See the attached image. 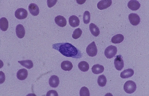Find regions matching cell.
Returning <instances> with one entry per match:
<instances>
[{
    "mask_svg": "<svg viewBox=\"0 0 149 96\" xmlns=\"http://www.w3.org/2000/svg\"><path fill=\"white\" fill-rule=\"evenodd\" d=\"M0 74H1V84H3L5 81V79H6V77H5V75L3 72L1 71L0 72Z\"/></svg>",
    "mask_w": 149,
    "mask_h": 96,
    "instance_id": "30",
    "label": "cell"
},
{
    "mask_svg": "<svg viewBox=\"0 0 149 96\" xmlns=\"http://www.w3.org/2000/svg\"><path fill=\"white\" fill-rule=\"evenodd\" d=\"M140 3L137 1L136 0H132L130 1L127 4V6L128 8L132 11H136L140 8Z\"/></svg>",
    "mask_w": 149,
    "mask_h": 96,
    "instance_id": "11",
    "label": "cell"
},
{
    "mask_svg": "<svg viewBox=\"0 0 149 96\" xmlns=\"http://www.w3.org/2000/svg\"><path fill=\"white\" fill-rule=\"evenodd\" d=\"M29 12L33 16H38L39 13V8L37 5L34 3H31L28 6Z\"/></svg>",
    "mask_w": 149,
    "mask_h": 96,
    "instance_id": "9",
    "label": "cell"
},
{
    "mask_svg": "<svg viewBox=\"0 0 149 96\" xmlns=\"http://www.w3.org/2000/svg\"><path fill=\"white\" fill-rule=\"evenodd\" d=\"M0 28L2 31H6L8 28V22L6 18H1L0 19Z\"/></svg>",
    "mask_w": 149,
    "mask_h": 96,
    "instance_id": "20",
    "label": "cell"
},
{
    "mask_svg": "<svg viewBox=\"0 0 149 96\" xmlns=\"http://www.w3.org/2000/svg\"><path fill=\"white\" fill-rule=\"evenodd\" d=\"M79 94L80 96H90V92L89 89L85 86L82 87L80 89L79 91Z\"/></svg>",
    "mask_w": 149,
    "mask_h": 96,
    "instance_id": "27",
    "label": "cell"
},
{
    "mask_svg": "<svg viewBox=\"0 0 149 96\" xmlns=\"http://www.w3.org/2000/svg\"><path fill=\"white\" fill-rule=\"evenodd\" d=\"M137 86L136 83L132 80L127 81L124 86V91L128 94H131L136 91Z\"/></svg>",
    "mask_w": 149,
    "mask_h": 96,
    "instance_id": "2",
    "label": "cell"
},
{
    "mask_svg": "<svg viewBox=\"0 0 149 96\" xmlns=\"http://www.w3.org/2000/svg\"><path fill=\"white\" fill-rule=\"evenodd\" d=\"M28 12L26 9L19 8L16 10L15 16L16 18L19 19H24L27 17Z\"/></svg>",
    "mask_w": 149,
    "mask_h": 96,
    "instance_id": "5",
    "label": "cell"
},
{
    "mask_svg": "<svg viewBox=\"0 0 149 96\" xmlns=\"http://www.w3.org/2000/svg\"><path fill=\"white\" fill-rule=\"evenodd\" d=\"M69 23L70 26H72V27H76L79 25L80 21L78 17L73 15L69 17Z\"/></svg>",
    "mask_w": 149,
    "mask_h": 96,
    "instance_id": "14",
    "label": "cell"
},
{
    "mask_svg": "<svg viewBox=\"0 0 149 96\" xmlns=\"http://www.w3.org/2000/svg\"><path fill=\"white\" fill-rule=\"evenodd\" d=\"M89 29L91 32V34L93 35L94 36L97 37L100 34V30H99V28L93 23H91L89 25Z\"/></svg>",
    "mask_w": 149,
    "mask_h": 96,
    "instance_id": "17",
    "label": "cell"
},
{
    "mask_svg": "<svg viewBox=\"0 0 149 96\" xmlns=\"http://www.w3.org/2000/svg\"><path fill=\"white\" fill-rule=\"evenodd\" d=\"M128 19L131 24L134 26L138 25L141 21L140 17L136 13L130 14L128 16Z\"/></svg>",
    "mask_w": 149,
    "mask_h": 96,
    "instance_id": "6",
    "label": "cell"
},
{
    "mask_svg": "<svg viewBox=\"0 0 149 96\" xmlns=\"http://www.w3.org/2000/svg\"><path fill=\"white\" fill-rule=\"evenodd\" d=\"M86 52L87 54L90 57H93L97 54V49L95 41L92 42L86 47Z\"/></svg>",
    "mask_w": 149,
    "mask_h": 96,
    "instance_id": "4",
    "label": "cell"
},
{
    "mask_svg": "<svg viewBox=\"0 0 149 96\" xmlns=\"http://www.w3.org/2000/svg\"><path fill=\"white\" fill-rule=\"evenodd\" d=\"M82 31L80 28H77L74 31L72 35V37L73 39H77L82 35Z\"/></svg>",
    "mask_w": 149,
    "mask_h": 96,
    "instance_id": "26",
    "label": "cell"
},
{
    "mask_svg": "<svg viewBox=\"0 0 149 96\" xmlns=\"http://www.w3.org/2000/svg\"><path fill=\"white\" fill-rule=\"evenodd\" d=\"M47 96H58V94L57 92L54 90H51L49 91L47 94Z\"/></svg>",
    "mask_w": 149,
    "mask_h": 96,
    "instance_id": "28",
    "label": "cell"
},
{
    "mask_svg": "<svg viewBox=\"0 0 149 96\" xmlns=\"http://www.w3.org/2000/svg\"><path fill=\"white\" fill-rule=\"evenodd\" d=\"M112 4L111 0H103L98 2L97 7L99 10H104L109 8Z\"/></svg>",
    "mask_w": 149,
    "mask_h": 96,
    "instance_id": "8",
    "label": "cell"
},
{
    "mask_svg": "<svg viewBox=\"0 0 149 96\" xmlns=\"http://www.w3.org/2000/svg\"><path fill=\"white\" fill-rule=\"evenodd\" d=\"M61 69L64 71H70L73 68V64L70 61H63L61 64Z\"/></svg>",
    "mask_w": 149,
    "mask_h": 96,
    "instance_id": "19",
    "label": "cell"
},
{
    "mask_svg": "<svg viewBox=\"0 0 149 96\" xmlns=\"http://www.w3.org/2000/svg\"><path fill=\"white\" fill-rule=\"evenodd\" d=\"M124 40V36L121 34H118L114 36L111 39L112 43L115 44H120L123 42Z\"/></svg>",
    "mask_w": 149,
    "mask_h": 96,
    "instance_id": "21",
    "label": "cell"
},
{
    "mask_svg": "<svg viewBox=\"0 0 149 96\" xmlns=\"http://www.w3.org/2000/svg\"><path fill=\"white\" fill-rule=\"evenodd\" d=\"M107 80L106 76L104 75H102L98 76L97 79V84L99 86L104 87L107 84Z\"/></svg>",
    "mask_w": 149,
    "mask_h": 96,
    "instance_id": "24",
    "label": "cell"
},
{
    "mask_svg": "<svg viewBox=\"0 0 149 96\" xmlns=\"http://www.w3.org/2000/svg\"><path fill=\"white\" fill-rule=\"evenodd\" d=\"M18 62L22 66L27 68L28 69H31L34 66L33 62L31 60H23V61H18Z\"/></svg>",
    "mask_w": 149,
    "mask_h": 96,
    "instance_id": "22",
    "label": "cell"
},
{
    "mask_svg": "<svg viewBox=\"0 0 149 96\" xmlns=\"http://www.w3.org/2000/svg\"><path fill=\"white\" fill-rule=\"evenodd\" d=\"M49 83L51 87L56 88L59 86L60 80L58 76L56 75H53L49 78Z\"/></svg>",
    "mask_w": 149,
    "mask_h": 96,
    "instance_id": "12",
    "label": "cell"
},
{
    "mask_svg": "<svg viewBox=\"0 0 149 96\" xmlns=\"http://www.w3.org/2000/svg\"><path fill=\"white\" fill-rule=\"evenodd\" d=\"M78 68L82 72H85L88 71L90 68L89 64L85 61H81L79 63Z\"/></svg>",
    "mask_w": 149,
    "mask_h": 96,
    "instance_id": "23",
    "label": "cell"
},
{
    "mask_svg": "<svg viewBox=\"0 0 149 96\" xmlns=\"http://www.w3.org/2000/svg\"><path fill=\"white\" fill-rule=\"evenodd\" d=\"M57 1L55 0V1H51V0H48L47 1V3L48 6L49 8H52V7L54 6L56 4L57 2Z\"/></svg>",
    "mask_w": 149,
    "mask_h": 96,
    "instance_id": "29",
    "label": "cell"
},
{
    "mask_svg": "<svg viewBox=\"0 0 149 96\" xmlns=\"http://www.w3.org/2000/svg\"><path fill=\"white\" fill-rule=\"evenodd\" d=\"M53 48L60 52L67 57L80 58L82 57L81 51L72 44L68 43H56L52 45Z\"/></svg>",
    "mask_w": 149,
    "mask_h": 96,
    "instance_id": "1",
    "label": "cell"
},
{
    "mask_svg": "<svg viewBox=\"0 0 149 96\" xmlns=\"http://www.w3.org/2000/svg\"><path fill=\"white\" fill-rule=\"evenodd\" d=\"M92 72L95 74H99L104 71V67L99 64H96L92 67Z\"/></svg>",
    "mask_w": 149,
    "mask_h": 96,
    "instance_id": "18",
    "label": "cell"
},
{
    "mask_svg": "<svg viewBox=\"0 0 149 96\" xmlns=\"http://www.w3.org/2000/svg\"><path fill=\"white\" fill-rule=\"evenodd\" d=\"M28 76V72L25 69H19L17 73V76L19 80H24Z\"/></svg>",
    "mask_w": 149,
    "mask_h": 96,
    "instance_id": "15",
    "label": "cell"
},
{
    "mask_svg": "<svg viewBox=\"0 0 149 96\" xmlns=\"http://www.w3.org/2000/svg\"><path fill=\"white\" fill-rule=\"evenodd\" d=\"M117 47L114 46L110 45L104 51V54L108 59H111L115 56L117 53Z\"/></svg>",
    "mask_w": 149,
    "mask_h": 96,
    "instance_id": "3",
    "label": "cell"
},
{
    "mask_svg": "<svg viewBox=\"0 0 149 96\" xmlns=\"http://www.w3.org/2000/svg\"><path fill=\"white\" fill-rule=\"evenodd\" d=\"M91 15L90 13L88 11H86L84 13V16H83V21L84 23L86 24H87L90 22Z\"/></svg>",
    "mask_w": 149,
    "mask_h": 96,
    "instance_id": "25",
    "label": "cell"
},
{
    "mask_svg": "<svg viewBox=\"0 0 149 96\" xmlns=\"http://www.w3.org/2000/svg\"><path fill=\"white\" fill-rule=\"evenodd\" d=\"M114 65L116 70L120 71L124 67V62L120 55L117 56L114 60Z\"/></svg>",
    "mask_w": 149,
    "mask_h": 96,
    "instance_id": "7",
    "label": "cell"
},
{
    "mask_svg": "<svg viewBox=\"0 0 149 96\" xmlns=\"http://www.w3.org/2000/svg\"><path fill=\"white\" fill-rule=\"evenodd\" d=\"M134 71L131 69H125L120 73V76L122 79H127L133 75Z\"/></svg>",
    "mask_w": 149,
    "mask_h": 96,
    "instance_id": "16",
    "label": "cell"
},
{
    "mask_svg": "<svg viewBox=\"0 0 149 96\" xmlns=\"http://www.w3.org/2000/svg\"><path fill=\"white\" fill-rule=\"evenodd\" d=\"M55 22L58 26L65 27L67 25V20L63 16H58L55 18Z\"/></svg>",
    "mask_w": 149,
    "mask_h": 96,
    "instance_id": "13",
    "label": "cell"
},
{
    "mask_svg": "<svg viewBox=\"0 0 149 96\" xmlns=\"http://www.w3.org/2000/svg\"><path fill=\"white\" fill-rule=\"evenodd\" d=\"M16 34L19 38H24L25 34V30L24 26L22 24H18L16 27Z\"/></svg>",
    "mask_w": 149,
    "mask_h": 96,
    "instance_id": "10",
    "label": "cell"
}]
</instances>
